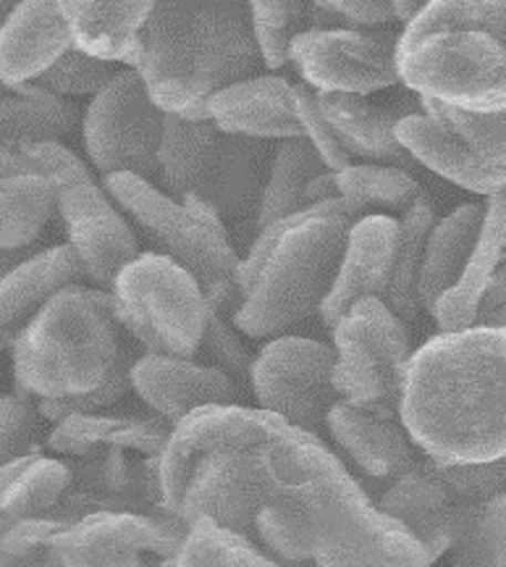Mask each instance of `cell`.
I'll use <instances>...</instances> for the list:
<instances>
[{
	"label": "cell",
	"mask_w": 506,
	"mask_h": 567,
	"mask_svg": "<svg viewBox=\"0 0 506 567\" xmlns=\"http://www.w3.org/2000/svg\"><path fill=\"white\" fill-rule=\"evenodd\" d=\"M132 389L155 415L179 423L184 415L210 405H245V389L195 358L142 352L132 368Z\"/></svg>",
	"instance_id": "obj_18"
},
{
	"label": "cell",
	"mask_w": 506,
	"mask_h": 567,
	"mask_svg": "<svg viewBox=\"0 0 506 567\" xmlns=\"http://www.w3.org/2000/svg\"><path fill=\"white\" fill-rule=\"evenodd\" d=\"M378 507L415 534L433 559H441L452 549L459 499L433 463H420L391 481Z\"/></svg>",
	"instance_id": "obj_21"
},
{
	"label": "cell",
	"mask_w": 506,
	"mask_h": 567,
	"mask_svg": "<svg viewBox=\"0 0 506 567\" xmlns=\"http://www.w3.org/2000/svg\"><path fill=\"white\" fill-rule=\"evenodd\" d=\"M333 363L337 354L331 344L295 334L276 337L255 354L249 389L260 410L295 429L318 434L328 410L339 402Z\"/></svg>",
	"instance_id": "obj_12"
},
{
	"label": "cell",
	"mask_w": 506,
	"mask_h": 567,
	"mask_svg": "<svg viewBox=\"0 0 506 567\" xmlns=\"http://www.w3.org/2000/svg\"><path fill=\"white\" fill-rule=\"evenodd\" d=\"M249 6V19H252L255 42H258L260 63L270 71L283 69L289 63L291 42L299 34L310 30V3H270V0H258Z\"/></svg>",
	"instance_id": "obj_41"
},
{
	"label": "cell",
	"mask_w": 506,
	"mask_h": 567,
	"mask_svg": "<svg viewBox=\"0 0 506 567\" xmlns=\"http://www.w3.org/2000/svg\"><path fill=\"white\" fill-rule=\"evenodd\" d=\"M121 331L111 292L80 284L61 289L11 347L17 389L38 400L95 392L124 350Z\"/></svg>",
	"instance_id": "obj_6"
},
{
	"label": "cell",
	"mask_w": 506,
	"mask_h": 567,
	"mask_svg": "<svg viewBox=\"0 0 506 567\" xmlns=\"http://www.w3.org/2000/svg\"><path fill=\"white\" fill-rule=\"evenodd\" d=\"M82 279V266L69 245L30 255L0 276V352L17 344L50 297Z\"/></svg>",
	"instance_id": "obj_24"
},
{
	"label": "cell",
	"mask_w": 506,
	"mask_h": 567,
	"mask_svg": "<svg viewBox=\"0 0 506 567\" xmlns=\"http://www.w3.org/2000/svg\"><path fill=\"white\" fill-rule=\"evenodd\" d=\"M21 252H0V276H3L6 271H11L13 266L21 264Z\"/></svg>",
	"instance_id": "obj_53"
},
{
	"label": "cell",
	"mask_w": 506,
	"mask_h": 567,
	"mask_svg": "<svg viewBox=\"0 0 506 567\" xmlns=\"http://www.w3.org/2000/svg\"><path fill=\"white\" fill-rule=\"evenodd\" d=\"M11 9H13L11 3H0V27H3V21H6V17H9Z\"/></svg>",
	"instance_id": "obj_54"
},
{
	"label": "cell",
	"mask_w": 506,
	"mask_h": 567,
	"mask_svg": "<svg viewBox=\"0 0 506 567\" xmlns=\"http://www.w3.org/2000/svg\"><path fill=\"white\" fill-rule=\"evenodd\" d=\"M452 567H506V492L459 502Z\"/></svg>",
	"instance_id": "obj_36"
},
{
	"label": "cell",
	"mask_w": 506,
	"mask_h": 567,
	"mask_svg": "<svg viewBox=\"0 0 506 567\" xmlns=\"http://www.w3.org/2000/svg\"><path fill=\"white\" fill-rule=\"evenodd\" d=\"M320 6L352 30H373L394 21L391 0H320Z\"/></svg>",
	"instance_id": "obj_50"
},
{
	"label": "cell",
	"mask_w": 506,
	"mask_h": 567,
	"mask_svg": "<svg viewBox=\"0 0 506 567\" xmlns=\"http://www.w3.org/2000/svg\"><path fill=\"white\" fill-rule=\"evenodd\" d=\"M323 174H328L326 163L318 158V153L312 151L308 140L297 137L278 142L266 189H262L260 197L258 216H255L258 231L281 221V218H289L299 210L310 208L312 203L308 197V187Z\"/></svg>",
	"instance_id": "obj_34"
},
{
	"label": "cell",
	"mask_w": 506,
	"mask_h": 567,
	"mask_svg": "<svg viewBox=\"0 0 506 567\" xmlns=\"http://www.w3.org/2000/svg\"><path fill=\"white\" fill-rule=\"evenodd\" d=\"M396 45L394 30L328 27L299 34L291 42L289 63L318 95L365 97L399 84Z\"/></svg>",
	"instance_id": "obj_13"
},
{
	"label": "cell",
	"mask_w": 506,
	"mask_h": 567,
	"mask_svg": "<svg viewBox=\"0 0 506 567\" xmlns=\"http://www.w3.org/2000/svg\"><path fill=\"white\" fill-rule=\"evenodd\" d=\"M168 567H171V559H168Z\"/></svg>",
	"instance_id": "obj_57"
},
{
	"label": "cell",
	"mask_w": 506,
	"mask_h": 567,
	"mask_svg": "<svg viewBox=\"0 0 506 567\" xmlns=\"http://www.w3.org/2000/svg\"><path fill=\"white\" fill-rule=\"evenodd\" d=\"M396 140L410 158L425 166L427 172L444 176L465 193L490 197L506 189V166H486L467 151L465 142L446 132L438 122L425 116L423 109L410 113L396 124Z\"/></svg>",
	"instance_id": "obj_25"
},
{
	"label": "cell",
	"mask_w": 506,
	"mask_h": 567,
	"mask_svg": "<svg viewBox=\"0 0 506 567\" xmlns=\"http://www.w3.org/2000/svg\"><path fill=\"white\" fill-rule=\"evenodd\" d=\"M483 224V205L465 203L436 221L425 243L423 268L417 279L420 310L431 316L433 305L444 297L465 271L477 231Z\"/></svg>",
	"instance_id": "obj_31"
},
{
	"label": "cell",
	"mask_w": 506,
	"mask_h": 567,
	"mask_svg": "<svg viewBox=\"0 0 506 567\" xmlns=\"http://www.w3.org/2000/svg\"><path fill=\"white\" fill-rule=\"evenodd\" d=\"M270 481L295 486L310 517L316 567H431L415 534L368 496L318 434L291 429L260 450Z\"/></svg>",
	"instance_id": "obj_2"
},
{
	"label": "cell",
	"mask_w": 506,
	"mask_h": 567,
	"mask_svg": "<svg viewBox=\"0 0 506 567\" xmlns=\"http://www.w3.org/2000/svg\"><path fill=\"white\" fill-rule=\"evenodd\" d=\"M113 76H116L113 63L90 59L87 53L71 48V51L63 55L55 66H50L45 74L40 76L38 84L42 90L53 92V95L59 97H66V95L95 97L97 92L113 80Z\"/></svg>",
	"instance_id": "obj_45"
},
{
	"label": "cell",
	"mask_w": 506,
	"mask_h": 567,
	"mask_svg": "<svg viewBox=\"0 0 506 567\" xmlns=\"http://www.w3.org/2000/svg\"><path fill=\"white\" fill-rule=\"evenodd\" d=\"M168 434L171 423L158 415H69L48 434V450L69 457H90L109 450L158 457Z\"/></svg>",
	"instance_id": "obj_28"
},
{
	"label": "cell",
	"mask_w": 506,
	"mask_h": 567,
	"mask_svg": "<svg viewBox=\"0 0 506 567\" xmlns=\"http://www.w3.org/2000/svg\"><path fill=\"white\" fill-rule=\"evenodd\" d=\"M171 567H287L262 551L249 536L220 528L213 520H195L171 557Z\"/></svg>",
	"instance_id": "obj_38"
},
{
	"label": "cell",
	"mask_w": 506,
	"mask_h": 567,
	"mask_svg": "<svg viewBox=\"0 0 506 567\" xmlns=\"http://www.w3.org/2000/svg\"><path fill=\"white\" fill-rule=\"evenodd\" d=\"M333 389L347 405L396 417L412 358L410 331L381 297L354 302L331 329Z\"/></svg>",
	"instance_id": "obj_10"
},
{
	"label": "cell",
	"mask_w": 506,
	"mask_h": 567,
	"mask_svg": "<svg viewBox=\"0 0 506 567\" xmlns=\"http://www.w3.org/2000/svg\"><path fill=\"white\" fill-rule=\"evenodd\" d=\"M40 410L30 394L0 396V465L11 460L40 455Z\"/></svg>",
	"instance_id": "obj_44"
},
{
	"label": "cell",
	"mask_w": 506,
	"mask_h": 567,
	"mask_svg": "<svg viewBox=\"0 0 506 567\" xmlns=\"http://www.w3.org/2000/svg\"><path fill=\"white\" fill-rule=\"evenodd\" d=\"M295 113L299 130H302V137L310 142L312 151L318 153V158L326 163L328 172L339 174L344 172L347 166H352V155H349L337 134H333L331 124L326 122L323 111H320L316 92H312L308 84H295Z\"/></svg>",
	"instance_id": "obj_47"
},
{
	"label": "cell",
	"mask_w": 506,
	"mask_h": 567,
	"mask_svg": "<svg viewBox=\"0 0 506 567\" xmlns=\"http://www.w3.org/2000/svg\"><path fill=\"white\" fill-rule=\"evenodd\" d=\"M391 6H394V21H402L404 27H410L425 9V3H412V0H391Z\"/></svg>",
	"instance_id": "obj_52"
},
{
	"label": "cell",
	"mask_w": 506,
	"mask_h": 567,
	"mask_svg": "<svg viewBox=\"0 0 506 567\" xmlns=\"http://www.w3.org/2000/svg\"><path fill=\"white\" fill-rule=\"evenodd\" d=\"M208 122L220 132L260 142L302 137L295 113V84L278 74L249 76L208 103Z\"/></svg>",
	"instance_id": "obj_20"
},
{
	"label": "cell",
	"mask_w": 506,
	"mask_h": 567,
	"mask_svg": "<svg viewBox=\"0 0 506 567\" xmlns=\"http://www.w3.org/2000/svg\"><path fill=\"white\" fill-rule=\"evenodd\" d=\"M318 105L323 111L326 122L331 124L341 147L354 158H365L370 163H381V166H399L412 168L410 153L399 145L396 124L404 116L420 111V101L415 109H399L386 111L370 105L365 97L354 95H318Z\"/></svg>",
	"instance_id": "obj_27"
},
{
	"label": "cell",
	"mask_w": 506,
	"mask_h": 567,
	"mask_svg": "<svg viewBox=\"0 0 506 567\" xmlns=\"http://www.w3.org/2000/svg\"><path fill=\"white\" fill-rule=\"evenodd\" d=\"M255 536L260 538L268 555L276 557L278 563H310V517L295 486L273 484L268 502L258 513V520H255Z\"/></svg>",
	"instance_id": "obj_37"
},
{
	"label": "cell",
	"mask_w": 506,
	"mask_h": 567,
	"mask_svg": "<svg viewBox=\"0 0 506 567\" xmlns=\"http://www.w3.org/2000/svg\"><path fill=\"white\" fill-rule=\"evenodd\" d=\"M399 247V218L386 213H368L349 226L344 255H341L337 281L328 292L320 321L328 331L339 323V318L365 297L386 295L391 271H394Z\"/></svg>",
	"instance_id": "obj_19"
},
{
	"label": "cell",
	"mask_w": 506,
	"mask_h": 567,
	"mask_svg": "<svg viewBox=\"0 0 506 567\" xmlns=\"http://www.w3.org/2000/svg\"><path fill=\"white\" fill-rule=\"evenodd\" d=\"M153 3H61L76 51L130 69Z\"/></svg>",
	"instance_id": "obj_30"
},
{
	"label": "cell",
	"mask_w": 506,
	"mask_h": 567,
	"mask_svg": "<svg viewBox=\"0 0 506 567\" xmlns=\"http://www.w3.org/2000/svg\"><path fill=\"white\" fill-rule=\"evenodd\" d=\"M333 182L339 197L360 205L365 213L378 208L402 216L423 195V187L410 174V168L381 166V163H352L344 172L333 174Z\"/></svg>",
	"instance_id": "obj_39"
},
{
	"label": "cell",
	"mask_w": 506,
	"mask_h": 567,
	"mask_svg": "<svg viewBox=\"0 0 506 567\" xmlns=\"http://www.w3.org/2000/svg\"><path fill=\"white\" fill-rule=\"evenodd\" d=\"M506 308V258L504 264L496 268L494 276H490L486 292H483L481 300V310H477V323L490 313H498V310Z\"/></svg>",
	"instance_id": "obj_51"
},
{
	"label": "cell",
	"mask_w": 506,
	"mask_h": 567,
	"mask_svg": "<svg viewBox=\"0 0 506 567\" xmlns=\"http://www.w3.org/2000/svg\"><path fill=\"white\" fill-rule=\"evenodd\" d=\"M163 124L166 113L149 101L137 71L121 69L84 113V151L103 176L130 174L153 182L158 179Z\"/></svg>",
	"instance_id": "obj_11"
},
{
	"label": "cell",
	"mask_w": 506,
	"mask_h": 567,
	"mask_svg": "<svg viewBox=\"0 0 506 567\" xmlns=\"http://www.w3.org/2000/svg\"><path fill=\"white\" fill-rule=\"evenodd\" d=\"M326 429L349 463L368 478L394 481L420 465L415 444L394 417H381L368 410L337 402L326 415Z\"/></svg>",
	"instance_id": "obj_23"
},
{
	"label": "cell",
	"mask_w": 506,
	"mask_h": 567,
	"mask_svg": "<svg viewBox=\"0 0 506 567\" xmlns=\"http://www.w3.org/2000/svg\"><path fill=\"white\" fill-rule=\"evenodd\" d=\"M55 208V187L19 153L0 145V252H21L40 237Z\"/></svg>",
	"instance_id": "obj_29"
},
{
	"label": "cell",
	"mask_w": 506,
	"mask_h": 567,
	"mask_svg": "<svg viewBox=\"0 0 506 567\" xmlns=\"http://www.w3.org/2000/svg\"><path fill=\"white\" fill-rule=\"evenodd\" d=\"M362 216L368 213L360 205L333 197L255 234L239 264L241 302L231 316L237 331L276 339L320 316L337 281L349 226Z\"/></svg>",
	"instance_id": "obj_4"
},
{
	"label": "cell",
	"mask_w": 506,
	"mask_h": 567,
	"mask_svg": "<svg viewBox=\"0 0 506 567\" xmlns=\"http://www.w3.org/2000/svg\"><path fill=\"white\" fill-rule=\"evenodd\" d=\"M103 187L113 203L158 243V255L195 276L210 308L231 318L241 302L237 281L241 258L234 250L224 218L189 208L140 176H103Z\"/></svg>",
	"instance_id": "obj_8"
},
{
	"label": "cell",
	"mask_w": 506,
	"mask_h": 567,
	"mask_svg": "<svg viewBox=\"0 0 506 567\" xmlns=\"http://www.w3.org/2000/svg\"><path fill=\"white\" fill-rule=\"evenodd\" d=\"M21 158H24L27 166L32 172H38L50 179L55 189L66 187V184L92 179L87 163H84L80 155L69 147H63L61 142H42V145H30L24 151H19Z\"/></svg>",
	"instance_id": "obj_48"
},
{
	"label": "cell",
	"mask_w": 506,
	"mask_h": 567,
	"mask_svg": "<svg viewBox=\"0 0 506 567\" xmlns=\"http://www.w3.org/2000/svg\"><path fill=\"white\" fill-rule=\"evenodd\" d=\"M13 95L0 97V145L19 153L42 142H61L74 132L76 105L42 90L40 84H19Z\"/></svg>",
	"instance_id": "obj_33"
},
{
	"label": "cell",
	"mask_w": 506,
	"mask_h": 567,
	"mask_svg": "<svg viewBox=\"0 0 506 567\" xmlns=\"http://www.w3.org/2000/svg\"><path fill=\"white\" fill-rule=\"evenodd\" d=\"M260 51L247 3H153L130 69L166 116L208 122L220 90L255 76Z\"/></svg>",
	"instance_id": "obj_3"
},
{
	"label": "cell",
	"mask_w": 506,
	"mask_h": 567,
	"mask_svg": "<svg viewBox=\"0 0 506 567\" xmlns=\"http://www.w3.org/2000/svg\"><path fill=\"white\" fill-rule=\"evenodd\" d=\"M71 48L61 3H17L0 27V84L11 90L40 80Z\"/></svg>",
	"instance_id": "obj_22"
},
{
	"label": "cell",
	"mask_w": 506,
	"mask_h": 567,
	"mask_svg": "<svg viewBox=\"0 0 506 567\" xmlns=\"http://www.w3.org/2000/svg\"><path fill=\"white\" fill-rule=\"evenodd\" d=\"M399 421L438 467L506 457V329L475 323L438 331L412 352Z\"/></svg>",
	"instance_id": "obj_1"
},
{
	"label": "cell",
	"mask_w": 506,
	"mask_h": 567,
	"mask_svg": "<svg viewBox=\"0 0 506 567\" xmlns=\"http://www.w3.org/2000/svg\"><path fill=\"white\" fill-rule=\"evenodd\" d=\"M55 208L69 231V247L84 279L111 292L118 274L140 258V239L103 184L84 179L55 189Z\"/></svg>",
	"instance_id": "obj_17"
},
{
	"label": "cell",
	"mask_w": 506,
	"mask_h": 567,
	"mask_svg": "<svg viewBox=\"0 0 506 567\" xmlns=\"http://www.w3.org/2000/svg\"><path fill=\"white\" fill-rule=\"evenodd\" d=\"M71 488V465L30 455L0 465V536L32 517H48Z\"/></svg>",
	"instance_id": "obj_32"
},
{
	"label": "cell",
	"mask_w": 506,
	"mask_h": 567,
	"mask_svg": "<svg viewBox=\"0 0 506 567\" xmlns=\"http://www.w3.org/2000/svg\"><path fill=\"white\" fill-rule=\"evenodd\" d=\"M270 473L260 450H229L203 457L184 488L179 520L184 526L195 520H213L234 534L255 536V520L268 502Z\"/></svg>",
	"instance_id": "obj_16"
},
{
	"label": "cell",
	"mask_w": 506,
	"mask_h": 567,
	"mask_svg": "<svg viewBox=\"0 0 506 567\" xmlns=\"http://www.w3.org/2000/svg\"><path fill=\"white\" fill-rule=\"evenodd\" d=\"M182 523L142 513H92L69 523L53 549L63 567H147L171 559L184 538Z\"/></svg>",
	"instance_id": "obj_15"
},
{
	"label": "cell",
	"mask_w": 506,
	"mask_h": 567,
	"mask_svg": "<svg viewBox=\"0 0 506 567\" xmlns=\"http://www.w3.org/2000/svg\"><path fill=\"white\" fill-rule=\"evenodd\" d=\"M396 69L399 84L423 101L506 111V3L431 0L399 32Z\"/></svg>",
	"instance_id": "obj_5"
},
{
	"label": "cell",
	"mask_w": 506,
	"mask_h": 567,
	"mask_svg": "<svg viewBox=\"0 0 506 567\" xmlns=\"http://www.w3.org/2000/svg\"><path fill=\"white\" fill-rule=\"evenodd\" d=\"M48 567H63L61 565V559H59V555H53V559H50V565Z\"/></svg>",
	"instance_id": "obj_55"
},
{
	"label": "cell",
	"mask_w": 506,
	"mask_h": 567,
	"mask_svg": "<svg viewBox=\"0 0 506 567\" xmlns=\"http://www.w3.org/2000/svg\"><path fill=\"white\" fill-rule=\"evenodd\" d=\"M140 354L142 352H137V347L124 342V350H121L118 360L113 363L109 379H105L95 392L74 396V400H40V415L50 423H59L69 415H97L111 410L113 405H118L121 396L132 389V368L137 363Z\"/></svg>",
	"instance_id": "obj_42"
},
{
	"label": "cell",
	"mask_w": 506,
	"mask_h": 567,
	"mask_svg": "<svg viewBox=\"0 0 506 567\" xmlns=\"http://www.w3.org/2000/svg\"><path fill=\"white\" fill-rule=\"evenodd\" d=\"M420 109L433 122H438L446 132L465 142V147L475 158H481L486 166L504 168L506 166V111L498 113H473L448 109V105L423 101Z\"/></svg>",
	"instance_id": "obj_40"
},
{
	"label": "cell",
	"mask_w": 506,
	"mask_h": 567,
	"mask_svg": "<svg viewBox=\"0 0 506 567\" xmlns=\"http://www.w3.org/2000/svg\"><path fill=\"white\" fill-rule=\"evenodd\" d=\"M59 517H32L0 536V567H48L55 536L66 528Z\"/></svg>",
	"instance_id": "obj_43"
},
{
	"label": "cell",
	"mask_w": 506,
	"mask_h": 567,
	"mask_svg": "<svg viewBox=\"0 0 506 567\" xmlns=\"http://www.w3.org/2000/svg\"><path fill=\"white\" fill-rule=\"evenodd\" d=\"M506 258V189L486 197L483 205V224L477 231L475 247L462 271L459 281L454 284L441 300L433 305L431 318L438 331H459L477 323L483 292H486L490 276Z\"/></svg>",
	"instance_id": "obj_26"
},
{
	"label": "cell",
	"mask_w": 506,
	"mask_h": 567,
	"mask_svg": "<svg viewBox=\"0 0 506 567\" xmlns=\"http://www.w3.org/2000/svg\"><path fill=\"white\" fill-rule=\"evenodd\" d=\"M287 429L291 425L281 417L249 405H210L184 415L171 425L168 442L158 455L163 507L176 515L192 471L203 457L229 450H262Z\"/></svg>",
	"instance_id": "obj_14"
},
{
	"label": "cell",
	"mask_w": 506,
	"mask_h": 567,
	"mask_svg": "<svg viewBox=\"0 0 506 567\" xmlns=\"http://www.w3.org/2000/svg\"><path fill=\"white\" fill-rule=\"evenodd\" d=\"M199 352L208 360L205 365L226 373L231 381H237L241 389L249 386V371H252L255 354L249 352L247 344L239 339L237 326L231 323L229 316H220L213 310L203 344H199Z\"/></svg>",
	"instance_id": "obj_46"
},
{
	"label": "cell",
	"mask_w": 506,
	"mask_h": 567,
	"mask_svg": "<svg viewBox=\"0 0 506 567\" xmlns=\"http://www.w3.org/2000/svg\"><path fill=\"white\" fill-rule=\"evenodd\" d=\"M287 567H316L312 563H295V565H287Z\"/></svg>",
	"instance_id": "obj_56"
},
{
	"label": "cell",
	"mask_w": 506,
	"mask_h": 567,
	"mask_svg": "<svg viewBox=\"0 0 506 567\" xmlns=\"http://www.w3.org/2000/svg\"><path fill=\"white\" fill-rule=\"evenodd\" d=\"M276 147L270 142L220 132L210 122L166 116L158 182L168 197L218 218L255 216Z\"/></svg>",
	"instance_id": "obj_7"
},
{
	"label": "cell",
	"mask_w": 506,
	"mask_h": 567,
	"mask_svg": "<svg viewBox=\"0 0 506 567\" xmlns=\"http://www.w3.org/2000/svg\"><path fill=\"white\" fill-rule=\"evenodd\" d=\"M111 295L121 329L142 352L197 358L213 308L195 276L174 260L140 255L118 274Z\"/></svg>",
	"instance_id": "obj_9"
},
{
	"label": "cell",
	"mask_w": 506,
	"mask_h": 567,
	"mask_svg": "<svg viewBox=\"0 0 506 567\" xmlns=\"http://www.w3.org/2000/svg\"><path fill=\"white\" fill-rule=\"evenodd\" d=\"M436 205H433V200L425 193L412 203V208H407L399 216L396 260L394 271H391L389 289L386 295H383V302H386L404 323L415 321L420 313L417 279L420 268H423L425 243L427 237H431V229L436 226Z\"/></svg>",
	"instance_id": "obj_35"
},
{
	"label": "cell",
	"mask_w": 506,
	"mask_h": 567,
	"mask_svg": "<svg viewBox=\"0 0 506 567\" xmlns=\"http://www.w3.org/2000/svg\"><path fill=\"white\" fill-rule=\"evenodd\" d=\"M438 473L459 502H483L506 492V457L481 467H438Z\"/></svg>",
	"instance_id": "obj_49"
}]
</instances>
